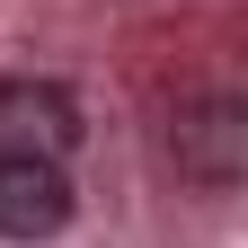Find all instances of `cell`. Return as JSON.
<instances>
[{"instance_id": "6da1fadb", "label": "cell", "mask_w": 248, "mask_h": 248, "mask_svg": "<svg viewBox=\"0 0 248 248\" xmlns=\"http://www.w3.org/2000/svg\"><path fill=\"white\" fill-rule=\"evenodd\" d=\"M177 169L204 186V195H231L248 169V107L239 98H195L177 115Z\"/></svg>"}, {"instance_id": "7a4b0ae2", "label": "cell", "mask_w": 248, "mask_h": 248, "mask_svg": "<svg viewBox=\"0 0 248 248\" xmlns=\"http://www.w3.org/2000/svg\"><path fill=\"white\" fill-rule=\"evenodd\" d=\"M0 151L27 160H71L80 151V107L53 80H0Z\"/></svg>"}, {"instance_id": "3957f363", "label": "cell", "mask_w": 248, "mask_h": 248, "mask_svg": "<svg viewBox=\"0 0 248 248\" xmlns=\"http://www.w3.org/2000/svg\"><path fill=\"white\" fill-rule=\"evenodd\" d=\"M62 222H71V177H62V160L0 151V239H53Z\"/></svg>"}]
</instances>
